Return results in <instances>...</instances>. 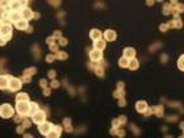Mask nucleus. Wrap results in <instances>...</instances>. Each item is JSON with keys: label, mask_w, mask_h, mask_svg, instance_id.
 <instances>
[{"label": "nucleus", "mask_w": 184, "mask_h": 138, "mask_svg": "<svg viewBox=\"0 0 184 138\" xmlns=\"http://www.w3.org/2000/svg\"><path fill=\"white\" fill-rule=\"evenodd\" d=\"M54 59H55V55H53V54H49V55L48 57H46V62H53V61Z\"/></svg>", "instance_id": "obj_36"}, {"label": "nucleus", "mask_w": 184, "mask_h": 138, "mask_svg": "<svg viewBox=\"0 0 184 138\" xmlns=\"http://www.w3.org/2000/svg\"><path fill=\"white\" fill-rule=\"evenodd\" d=\"M163 13L164 14L172 13V7H171V4H164V7H163Z\"/></svg>", "instance_id": "obj_32"}, {"label": "nucleus", "mask_w": 184, "mask_h": 138, "mask_svg": "<svg viewBox=\"0 0 184 138\" xmlns=\"http://www.w3.org/2000/svg\"><path fill=\"white\" fill-rule=\"evenodd\" d=\"M59 45H61V46H66V45H67V39L61 37V38H59Z\"/></svg>", "instance_id": "obj_38"}, {"label": "nucleus", "mask_w": 184, "mask_h": 138, "mask_svg": "<svg viewBox=\"0 0 184 138\" xmlns=\"http://www.w3.org/2000/svg\"><path fill=\"white\" fill-rule=\"evenodd\" d=\"M8 79L9 75H0V89L8 88Z\"/></svg>", "instance_id": "obj_17"}, {"label": "nucleus", "mask_w": 184, "mask_h": 138, "mask_svg": "<svg viewBox=\"0 0 184 138\" xmlns=\"http://www.w3.org/2000/svg\"><path fill=\"white\" fill-rule=\"evenodd\" d=\"M49 78H50V79H54V78H55V71H54V70H50V71H49Z\"/></svg>", "instance_id": "obj_42"}, {"label": "nucleus", "mask_w": 184, "mask_h": 138, "mask_svg": "<svg viewBox=\"0 0 184 138\" xmlns=\"http://www.w3.org/2000/svg\"><path fill=\"white\" fill-rule=\"evenodd\" d=\"M36 71H37V68H36V67H29V68H27V70H24V75H23V76H27V78H32V76L36 74Z\"/></svg>", "instance_id": "obj_27"}, {"label": "nucleus", "mask_w": 184, "mask_h": 138, "mask_svg": "<svg viewBox=\"0 0 184 138\" xmlns=\"http://www.w3.org/2000/svg\"><path fill=\"white\" fill-rule=\"evenodd\" d=\"M21 12V17H23V20H25V21H29V20H32L34 17V13H33V11H32L29 7H27V8H23L20 11Z\"/></svg>", "instance_id": "obj_6"}, {"label": "nucleus", "mask_w": 184, "mask_h": 138, "mask_svg": "<svg viewBox=\"0 0 184 138\" xmlns=\"http://www.w3.org/2000/svg\"><path fill=\"white\" fill-rule=\"evenodd\" d=\"M159 29H161V30H162V32H166V30H167V29H168V27H167V24H162Z\"/></svg>", "instance_id": "obj_43"}, {"label": "nucleus", "mask_w": 184, "mask_h": 138, "mask_svg": "<svg viewBox=\"0 0 184 138\" xmlns=\"http://www.w3.org/2000/svg\"><path fill=\"white\" fill-rule=\"evenodd\" d=\"M124 58H126L128 61L133 59V58H136V50L133 48H126L124 49Z\"/></svg>", "instance_id": "obj_13"}, {"label": "nucleus", "mask_w": 184, "mask_h": 138, "mask_svg": "<svg viewBox=\"0 0 184 138\" xmlns=\"http://www.w3.org/2000/svg\"><path fill=\"white\" fill-rule=\"evenodd\" d=\"M50 91H51V89L48 88V87H46V88H44V95L45 96H49L50 95Z\"/></svg>", "instance_id": "obj_45"}, {"label": "nucleus", "mask_w": 184, "mask_h": 138, "mask_svg": "<svg viewBox=\"0 0 184 138\" xmlns=\"http://www.w3.org/2000/svg\"><path fill=\"white\" fill-rule=\"evenodd\" d=\"M167 120H168V121H176V117H175V116H171V117L167 118Z\"/></svg>", "instance_id": "obj_48"}, {"label": "nucleus", "mask_w": 184, "mask_h": 138, "mask_svg": "<svg viewBox=\"0 0 184 138\" xmlns=\"http://www.w3.org/2000/svg\"><path fill=\"white\" fill-rule=\"evenodd\" d=\"M51 124L50 122H48V121H45V122H42V124H39L38 125V132L41 133V134H44V136H46L50 130H51Z\"/></svg>", "instance_id": "obj_10"}, {"label": "nucleus", "mask_w": 184, "mask_h": 138, "mask_svg": "<svg viewBox=\"0 0 184 138\" xmlns=\"http://www.w3.org/2000/svg\"><path fill=\"white\" fill-rule=\"evenodd\" d=\"M0 36H3L7 41L12 38V27L11 25H4L3 24L2 29H0Z\"/></svg>", "instance_id": "obj_4"}, {"label": "nucleus", "mask_w": 184, "mask_h": 138, "mask_svg": "<svg viewBox=\"0 0 184 138\" xmlns=\"http://www.w3.org/2000/svg\"><path fill=\"white\" fill-rule=\"evenodd\" d=\"M21 87H23V82H21V79H17V78H15V76H9L8 88L11 91H19V89H21Z\"/></svg>", "instance_id": "obj_3"}, {"label": "nucleus", "mask_w": 184, "mask_h": 138, "mask_svg": "<svg viewBox=\"0 0 184 138\" xmlns=\"http://www.w3.org/2000/svg\"><path fill=\"white\" fill-rule=\"evenodd\" d=\"M59 87V82L58 80H53L50 83V88H58Z\"/></svg>", "instance_id": "obj_35"}, {"label": "nucleus", "mask_w": 184, "mask_h": 138, "mask_svg": "<svg viewBox=\"0 0 184 138\" xmlns=\"http://www.w3.org/2000/svg\"><path fill=\"white\" fill-rule=\"evenodd\" d=\"M29 103L30 101H21V103H16V111L21 117H27L29 114Z\"/></svg>", "instance_id": "obj_1"}, {"label": "nucleus", "mask_w": 184, "mask_h": 138, "mask_svg": "<svg viewBox=\"0 0 184 138\" xmlns=\"http://www.w3.org/2000/svg\"><path fill=\"white\" fill-rule=\"evenodd\" d=\"M93 71H95L96 75L103 76L104 75V66L103 64H95V66H93Z\"/></svg>", "instance_id": "obj_26"}, {"label": "nucleus", "mask_w": 184, "mask_h": 138, "mask_svg": "<svg viewBox=\"0 0 184 138\" xmlns=\"http://www.w3.org/2000/svg\"><path fill=\"white\" fill-rule=\"evenodd\" d=\"M125 104H126L125 99H124V97H121V99H120V101H118V105H120V107H124Z\"/></svg>", "instance_id": "obj_44"}, {"label": "nucleus", "mask_w": 184, "mask_h": 138, "mask_svg": "<svg viewBox=\"0 0 184 138\" xmlns=\"http://www.w3.org/2000/svg\"><path fill=\"white\" fill-rule=\"evenodd\" d=\"M13 113H15V111H13V108L11 107V104H3L0 105V117L3 118H11L13 117Z\"/></svg>", "instance_id": "obj_2"}, {"label": "nucleus", "mask_w": 184, "mask_h": 138, "mask_svg": "<svg viewBox=\"0 0 184 138\" xmlns=\"http://www.w3.org/2000/svg\"><path fill=\"white\" fill-rule=\"evenodd\" d=\"M128 67L130 68V70H137V68L139 67V62H138V59L137 58H133V59H130L129 61V64H128Z\"/></svg>", "instance_id": "obj_24"}, {"label": "nucleus", "mask_w": 184, "mask_h": 138, "mask_svg": "<svg viewBox=\"0 0 184 138\" xmlns=\"http://www.w3.org/2000/svg\"><path fill=\"white\" fill-rule=\"evenodd\" d=\"M89 58H91V61L92 62H95V63H97V62H100V61L103 59V54H101V52H99V50H91L89 52Z\"/></svg>", "instance_id": "obj_9"}, {"label": "nucleus", "mask_w": 184, "mask_h": 138, "mask_svg": "<svg viewBox=\"0 0 184 138\" xmlns=\"http://www.w3.org/2000/svg\"><path fill=\"white\" fill-rule=\"evenodd\" d=\"M55 58H57V59H67V53H64V52H57L55 53Z\"/></svg>", "instance_id": "obj_30"}, {"label": "nucleus", "mask_w": 184, "mask_h": 138, "mask_svg": "<svg viewBox=\"0 0 184 138\" xmlns=\"http://www.w3.org/2000/svg\"><path fill=\"white\" fill-rule=\"evenodd\" d=\"M46 42H48L49 45H51V43H54V38H53V36H51V37H49L48 39H46Z\"/></svg>", "instance_id": "obj_46"}, {"label": "nucleus", "mask_w": 184, "mask_h": 138, "mask_svg": "<svg viewBox=\"0 0 184 138\" xmlns=\"http://www.w3.org/2000/svg\"><path fill=\"white\" fill-rule=\"evenodd\" d=\"M111 134H113V136H117V137L122 138V137L125 136V130L122 129V128H112L111 129Z\"/></svg>", "instance_id": "obj_20"}, {"label": "nucleus", "mask_w": 184, "mask_h": 138, "mask_svg": "<svg viewBox=\"0 0 184 138\" xmlns=\"http://www.w3.org/2000/svg\"><path fill=\"white\" fill-rule=\"evenodd\" d=\"M101 36H103V33L99 30V29H92L91 33H89V37H91V39H93V41L101 39Z\"/></svg>", "instance_id": "obj_18"}, {"label": "nucleus", "mask_w": 184, "mask_h": 138, "mask_svg": "<svg viewBox=\"0 0 184 138\" xmlns=\"http://www.w3.org/2000/svg\"><path fill=\"white\" fill-rule=\"evenodd\" d=\"M63 128H64V130H66L67 133L73 132V126H71V120L70 118H66L63 121Z\"/></svg>", "instance_id": "obj_28"}, {"label": "nucleus", "mask_w": 184, "mask_h": 138, "mask_svg": "<svg viewBox=\"0 0 184 138\" xmlns=\"http://www.w3.org/2000/svg\"><path fill=\"white\" fill-rule=\"evenodd\" d=\"M107 43L104 39H97V41H93V49L95 50H99V52H103L105 49Z\"/></svg>", "instance_id": "obj_15"}, {"label": "nucleus", "mask_w": 184, "mask_h": 138, "mask_svg": "<svg viewBox=\"0 0 184 138\" xmlns=\"http://www.w3.org/2000/svg\"><path fill=\"white\" fill-rule=\"evenodd\" d=\"M30 124H32V121H30V120L28 118V117H24V118H23V121H21V125H23L25 129H28V128H29Z\"/></svg>", "instance_id": "obj_31"}, {"label": "nucleus", "mask_w": 184, "mask_h": 138, "mask_svg": "<svg viewBox=\"0 0 184 138\" xmlns=\"http://www.w3.org/2000/svg\"><path fill=\"white\" fill-rule=\"evenodd\" d=\"M118 64H120V67H122V68H125V67H128V64H129V61L126 59V58H120L118 59Z\"/></svg>", "instance_id": "obj_29"}, {"label": "nucleus", "mask_w": 184, "mask_h": 138, "mask_svg": "<svg viewBox=\"0 0 184 138\" xmlns=\"http://www.w3.org/2000/svg\"><path fill=\"white\" fill-rule=\"evenodd\" d=\"M104 36V41H108V42H112V41H116L117 38V34L114 30H112V29H108L103 33Z\"/></svg>", "instance_id": "obj_8"}, {"label": "nucleus", "mask_w": 184, "mask_h": 138, "mask_svg": "<svg viewBox=\"0 0 184 138\" xmlns=\"http://www.w3.org/2000/svg\"><path fill=\"white\" fill-rule=\"evenodd\" d=\"M125 95V91H124V83L120 82L117 84V89L114 91V93H113V96L114 97H117V99H121V97H124Z\"/></svg>", "instance_id": "obj_11"}, {"label": "nucleus", "mask_w": 184, "mask_h": 138, "mask_svg": "<svg viewBox=\"0 0 184 138\" xmlns=\"http://www.w3.org/2000/svg\"><path fill=\"white\" fill-rule=\"evenodd\" d=\"M49 48H50V50H51L53 53L58 52V45H57V43H51V45H49Z\"/></svg>", "instance_id": "obj_34"}, {"label": "nucleus", "mask_w": 184, "mask_h": 138, "mask_svg": "<svg viewBox=\"0 0 184 138\" xmlns=\"http://www.w3.org/2000/svg\"><path fill=\"white\" fill-rule=\"evenodd\" d=\"M16 28L19 29V30H27L28 28H29V23L28 21H25V20H20L19 23H16Z\"/></svg>", "instance_id": "obj_21"}, {"label": "nucleus", "mask_w": 184, "mask_h": 138, "mask_svg": "<svg viewBox=\"0 0 184 138\" xmlns=\"http://www.w3.org/2000/svg\"><path fill=\"white\" fill-rule=\"evenodd\" d=\"M39 84H41L42 88H46V87H48V82H46V79H41V80H39Z\"/></svg>", "instance_id": "obj_37"}, {"label": "nucleus", "mask_w": 184, "mask_h": 138, "mask_svg": "<svg viewBox=\"0 0 184 138\" xmlns=\"http://www.w3.org/2000/svg\"><path fill=\"white\" fill-rule=\"evenodd\" d=\"M20 20H23L21 17V12H9V21L11 23H19Z\"/></svg>", "instance_id": "obj_16"}, {"label": "nucleus", "mask_w": 184, "mask_h": 138, "mask_svg": "<svg viewBox=\"0 0 184 138\" xmlns=\"http://www.w3.org/2000/svg\"><path fill=\"white\" fill-rule=\"evenodd\" d=\"M46 121V113L44 111H38L37 113L33 114V122H36V124H42V122Z\"/></svg>", "instance_id": "obj_7"}, {"label": "nucleus", "mask_w": 184, "mask_h": 138, "mask_svg": "<svg viewBox=\"0 0 184 138\" xmlns=\"http://www.w3.org/2000/svg\"><path fill=\"white\" fill-rule=\"evenodd\" d=\"M61 133H62V128L59 125H53L51 130L46 134V138H59Z\"/></svg>", "instance_id": "obj_5"}, {"label": "nucleus", "mask_w": 184, "mask_h": 138, "mask_svg": "<svg viewBox=\"0 0 184 138\" xmlns=\"http://www.w3.org/2000/svg\"><path fill=\"white\" fill-rule=\"evenodd\" d=\"M2 27H3V24H2V21H0V29H2Z\"/></svg>", "instance_id": "obj_50"}, {"label": "nucleus", "mask_w": 184, "mask_h": 138, "mask_svg": "<svg viewBox=\"0 0 184 138\" xmlns=\"http://www.w3.org/2000/svg\"><path fill=\"white\" fill-rule=\"evenodd\" d=\"M143 114L145 116H150V114H153V109H151V108H147V109L143 112Z\"/></svg>", "instance_id": "obj_41"}, {"label": "nucleus", "mask_w": 184, "mask_h": 138, "mask_svg": "<svg viewBox=\"0 0 184 138\" xmlns=\"http://www.w3.org/2000/svg\"><path fill=\"white\" fill-rule=\"evenodd\" d=\"M53 38H54V39H55V38H61V32H59V30H55V32H54Z\"/></svg>", "instance_id": "obj_39"}, {"label": "nucleus", "mask_w": 184, "mask_h": 138, "mask_svg": "<svg viewBox=\"0 0 184 138\" xmlns=\"http://www.w3.org/2000/svg\"><path fill=\"white\" fill-rule=\"evenodd\" d=\"M24 138H34V137H33V136H30V134H25Z\"/></svg>", "instance_id": "obj_49"}, {"label": "nucleus", "mask_w": 184, "mask_h": 138, "mask_svg": "<svg viewBox=\"0 0 184 138\" xmlns=\"http://www.w3.org/2000/svg\"><path fill=\"white\" fill-rule=\"evenodd\" d=\"M126 121H128V118H126V116H120L118 118L113 120L112 121V125H113V128H120L121 125H125Z\"/></svg>", "instance_id": "obj_12"}, {"label": "nucleus", "mask_w": 184, "mask_h": 138, "mask_svg": "<svg viewBox=\"0 0 184 138\" xmlns=\"http://www.w3.org/2000/svg\"><path fill=\"white\" fill-rule=\"evenodd\" d=\"M153 109V113H155L158 116V117H162L164 113V108H163V105H158V107H153L151 108Z\"/></svg>", "instance_id": "obj_23"}, {"label": "nucleus", "mask_w": 184, "mask_h": 138, "mask_svg": "<svg viewBox=\"0 0 184 138\" xmlns=\"http://www.w3.org/2000/svg\"><path fill=\"white\" fill-rule=\"evenodd\" d=\"M24 130H25V128H24V126H23V125H20V126H19V128H17V133H23V132H24Z\"/></svg>", "instance_id": "obj_47"}, {"label": "nucleus", "mask_w": 184, "mask_h": 138, "mask_svg": "<svg viewBox=\"0 0 184 138\" xmlns=\"http://www.w3.org/2000/svg\"><path fill=\"white\" fill-rule=\"evenodd\" d=\"M5 43H7V39L3 37V36H0V46H4Z\"/></svg>", "instance_id": "obj_40"}, {"label": "nucleus", "mask_w": 184, "mask_h": 138, "mask_svg": "<svg viewBox=\"0 0 184 138\" xmlns=\"http://www.w3.org/2000/svg\"><path fill=\"white\" fill-rule=\"evenodd\" d=\"M166 138H171V137H166Z\"/></svg>", "instance_id": "obj_51"}, {"label": "nucleus", "mask_w": 184, "mask_h": 138, "mask_svg": "<svg viewBox=\"0 0 184 138\" xmlns=\"http://www.w3.org/2000/svg\"><path fill=\"white\" fill-rule=\"evenodd\" d=\"M39 111V107L37 103H29V116H33Z\"/></svg>", "instance_id": "obj_25"}, {"label": "nucleus", "mask_w": 184, "mask_h": 138, "mask_svg": "<svg viewBox=\"0 0 184 138\" xmlns=\"http://www.w3.org/2000/svg\"><path fill=\"white\" fill-rule=\"evenodd\" d=\"M21 101H29V95L25 92H20L16 95V103H21Z\"/></svg>", "instance_id": "obj_22"}, {"label": "nucleus", "mask_w": 184, "mask_h": 138, "mask_svg": "<svg viewBox=\"0 0 184 138\" xmlns=\"http://www.w3.org/2000/svg\"><path fill=\"white\" fill-rule=\"evenodd\" d=\"M147 103L146 101H143V100H139V101H137L136 103V109H137V112H139V113H143L146 109H147Z\"/></svg>", "instance_id": "obj_14"}, {"label": "nucleus", "mask_w": 184, "mask_h": 138, "mask_svg": "<svg viewBox=\"0 0 184 138\" xmlns=\"http://www.w3.org/2000/svg\"><path fill=\"white\" fill-rule=\"evenodd\" d=\"M182 20L179 19V17H176L175 20H172V21H170V23H167V27L168 29L170 28H182Z\"/></svg>", "instance_id": "obj_19"}, {"label": "nucleus", "mask_w": 184, "mask_h": 138, "mask_svg": "<svg viewBox=\"0 0 184 138\" xmlns=\"http://www.w3.org/2000/svg\"><path fill=\"white\" fill-rule=\"evenodd\" d=\"M183 62H184V57L182 55V57H180V59L178 61V67H179L182 71L184 70V67H183Z\"/></svg>", "instance_id": "obj_33"}]
</instances>
